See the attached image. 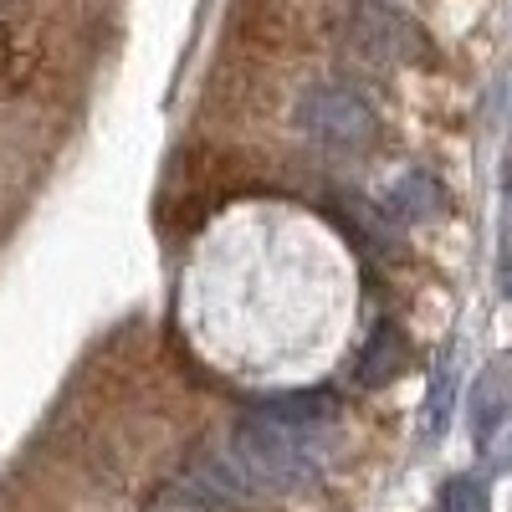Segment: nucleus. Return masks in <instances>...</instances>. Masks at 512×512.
<instances>
[{
    "mask_svg": "<svg viewBox=\"0 0 512 512\" xmlns=\"http://www.w3.org/2000/svg\"><path fill=\"white\" fill-rule=\"evenodd\" d=\"M436 200H441V185L431 175H410L390 200H384V210H390V216H405V221H420V216L436 210Z\"/></svg>",
    "mask_w": 512,
    "mask_h": 512,
    "instance_id": "423d86ee",
    "label": "nucleus"
},
{
    "mask_svg": "<svg viewBox=\"0 0 512 512\" xmlns=\"http://www.w3.org/2000/svg\"><path fill=\"white\" fill-rule=\"evenodd\" d=\"M349 36L374 62H425V31L405 11L379 6V0H364L349 11Z\"/></svg>",
    "mask_w": 512,
    "mask_h": 512,
    "instance_id": "7ed1b4c3",
    "label": "nucleus"
},
{
    "mask_svg": "<svg viewBox=\"0 0 512 512\" xmlns=\"http://www.w3.org/2000/svg\"><path fill=\"white\" fill-rule=\"evenodd\" d=\"M400 364H405V344H400V333H395V323H379L374 328V338L364 344V354H359V384H384V379H395L400 374Z\"/></svg>",
    "mask_w": 512,
    "mask_h": 512,
    "instance_id": "39448f33",
    "label": "nucleus"
},
{
    "mask_svg": "<svg viewBox=\"0 0 512 512\" xmlns=\"http://www.w3.org/2000/svg\"><path fill=\"white\" fill-rule=\"evenodd\" d=\"M441 512H487V487L472 477H451L441 492Z\"/></svg>",
    "mask_w": 512,
    "mask_h": 512,
    "instance_id": "6e6552de",
    "label": "nucleus"
},
{
    "mask_svg": "<svg viewBox=\"0 0 512 512\" xmlns=\"http://www.w3.org/2000/svg\"><path fill=\"white\" fill-rule=\"evenodd\" d=\"M477 410H472V425H477V441L487 446L492 441V431H497V420H502V384H497V374H482V384H477V400H472Z\"/></svg>",
    "mask_w": 512,
    "mask_h": 512,
    "instance_id": "0eeeda50",
    "label": "nucleus"
},
{
    "mask_svg": "<svg viewBox=\"0 0 512 512\" xmlns=\"http://www.w3.org/2000/svg\"><path fill=\"white\" fill-rule=\"evenodd\" d=\"M446 405H451V364L436 369V395H431V431L446 425Z\"/></svg>",
    "mask_w": 512,
    "mask_h": 512,
    "instance_id": "9d476101",
    "label": "nucleus"
},
{
    "mask_svg": "<svg viewBox=\"0 0 512 512\" xmlns=\"http://www.w3.org/2000/svg\"><path fill=\"white\" fill-rule=\"evenodd\" d=\"M149 512H216V507H210L190 482H180V487H159L154 502H149Z\"/></svg>",
    "mask_w": 512,
    "mask_h": 512,
    "instance_id": "1a4fd4ad",
    "label": "nucleus"
},
{
    "mask_svg": "<svg viewBox=\"0 0 512 512\" xmlns=\"http://www.w3.org/2000/svg\"><path fill=\"white\" fill-rule=\"evenodd\" d=\"M297 128L328 154H369L384 134L379 108L349 82H318L297 103Z\"/></svg>",
    "mask_w": 512,
    "mask_h": 512,
    "instance_id": "f03ea898",
    "label": "nucleus"
},
{
    "mask_svg": "<svg viewBox=\"0 0 512 512\" xmlns=\"http://www.w3.org/2000/svg\"><path fill=\"white\" fill-rule=\"evenodd\" d=\"M231 456L251 472L262 492H297L313 487L328 466V431L323 425L277 420L267 410H246L231 431Z\"/></svg>",
    "mask_w": 512,
    "mask_h": 512,
    "instance_id": "f257e3e1",
    "label": "nucleus"
},
{
    "mask_svg": "<svg viewBox=\"0 0 512 512\" xmlns=\"http://www.w3.org/2000/svg\"><path fill=\"white\" fill-rule=\"evenodd\" d=\"M210 507H226V512H251V507H262V487L251 482V472L231 456V446L226 451H200L195 461H190V477H185Z\"/></svg>",
    "mask_w": 512,
    "mask_h": 512,
    "instance_id": "20e7f679",
    "label": "nucleus"
}]
</instances>
